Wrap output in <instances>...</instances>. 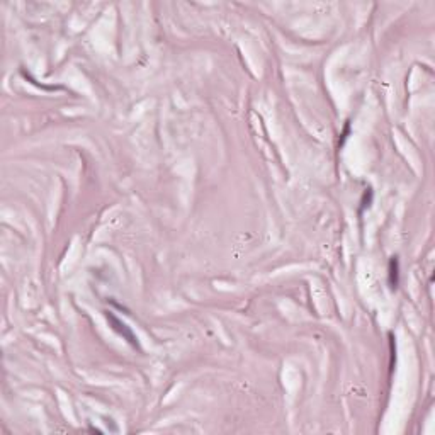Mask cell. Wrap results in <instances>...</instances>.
I'll list each match as a JSON object with an SVG mask.
<instances>
[{
    "label": "cell",
    "instance_id": "cell-1",
    "mask_svg": "<svg viewBox=\"0 0 435 435\" xmlns=\"http://www.w3.org/2000/svg\"><path fill=\"white\" fill-rule=\"evenodd\" d=\"M106 318L109 320V323L112 325V330H114V332H118L119 335L122 336V338H124V340H128V342L131 343V345L135 347V349H139L138 342H136V336H135V333L131 332V328H129L128 325H126V323H122V321L119 320V318L116 316V315L112 313V311H106Z\"/></svg>",
    "mask_w": 435,
    "mask_h": 435
},
{
    "label": "cell",
    "instance_id": "cell-2",
    "mask_svg": "<svg viewBox=\"0 0 435 435\" xmlns=\"http://www.w3.org/2000/svg\"><path fill=\"white\" fill-rule=\"evenodd\" d=\"M388 284L389 289L396 291L399 286V258L398 257H391L388 264Z\"/></svg>",
    "mask_w": 435,
    "mask_h": 435
},
{
    "label": "cell",
    "instance_id": "cell-3",
    "mask_svg": "<svg viewBox=\"0 0 435 435\" xmlns=\"http://www.w3.org/2000/svg\"><path fill=\"white\" fill-rule=\"evenodd\" d=\"M373 198H374V192L371 191V189H366V192H364V194H362V199H360L359 216H362V215H364V211L371 208V204H373Z\"/></svg>",
    "mask_w": 435,
    "mask_h": 435
},
{
    "label": "cell",
    "instance_id": "cell-4",
    "mask_svg": "<svg viewBox=\"0 0 435 435\" xmlns=\"http://www.w3.org/2000/svg\"><path fill=\"white\" fill-rule=\"evenodd\" d=\"M349 129H350V122H347V124H345V131H343V135H342V141H340V148H342V146H343L345 139L349 138V136H347V135H349Z\"/></svg>",
    "mask_w": 435,
    "mask_h": 435
}]
</instances>
